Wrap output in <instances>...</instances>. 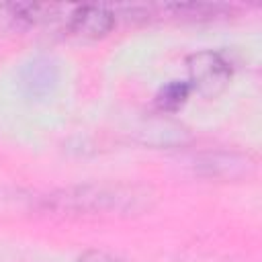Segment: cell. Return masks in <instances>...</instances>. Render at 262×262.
<instances>
[{
    "label": "cell",
    "mask_w": 262,
    "mask_h": 262,
    "mask_svg": "<svg viewBox=\"0 0 262 262\" xmlns=\"http://www.w3.org/2000/svg\"><path fill=\"white\" fill-rule=\"evenodd\" d=\"M45 207L78 215H133L149 209V194L135 184H86L49 194Z\"/></svg>",
    "instance_id": "6da1fadb"
},
{
    "label": "cell",
    "mask_w": 262,
    "mask_h": 262,
    "mask_svg": "<svg viewBox=\"0 0 262 262\" xmlns=\"http://www.w3.org/2000/svg\"><path fill=\"white\" fill-rule=\"evenodd\" d=\"M188 86L205 98L221 94L231 80V63L221 51L203 49L186 57Z\"/></svg>",
    "instance_id": "7a4b0ae2"
},
{
    "label": "cell",
    "mask_w": 262,
    "mask_h": 262,
    "mask_svg": "<svg viewBox=\"0 0 262 262\" xmlns=\"http://www.w3.org/2000/svg\"><path fill=\"white\" fill-rule=\"evenodd\" d=\"M117 23V14L111 6L98 4H84V6H66L63 16L59 20L61 31L70 37L96 41L106 37Z\"/></svg>",
    "instance_id": "3957f363"
},
{
    "label": "cell",
    "mask_w": 262,
    "mask_h": 262,
    "mask_svg": "<svg viewBox=\"0 0 262 262\" xmlns=\"http://www.w3.org/2000/svg\"><path fill=\"white\" fill-rule=\"evenodd\" d=\"M192 170L199 176L205 178H219V180H239L248 178L256 162L248 154L239 151H225V149H215V151H201L190 160Z\"/></svg>",
    "instance_id": "277c9868"
},
{
    "label": "cell",
    "mask_w": 262,
    "mask_h": 262,
    "mask_svg": "<svg viewBox=\"0 0 262 262\" xmlns=\"http://www.w3.org/2000/svg\"><path fill=\"white\" fill-rule=\"evenodd\" d=\"M61 80V70L59 63L53 55H35L31 57L18 74V84L20 90L35 100L47 98L53 94Z\"/></svg>",
    "instance_id": "5b68a950"
},
{
    "label": "cell",
    "mask_w": 262,
    "mask_h": 262,
    "mask_svg": "<svg viewBox=\"0 0 262 262\" xmlns=\"http://www.w3.org/2000/svg\"><path fill=\"white\" fill-rule=\"evenodd\" d=\"M162 12L176 16V18H188V20H211L217 16H225L231 12V6L225 4H207V2H182V4H164L160 6Z\"/></svg>",
    "instance_id": "8992f818"
},
{
    "label": "cell",
    "mask_w": 262,
    "mask_h": 262,
    "mask_svg": "<svg viewBox=\"0 0 262 262\" xmlns=\"http://www.w3.org/2000/svg\"><path fill=\"white\" fill-rule=\"evenodd\" d=\"M190 92L192 90H190L186 80H172L166 86H162L160 92L156 94V108L160 113H164V115L166 113H174L186 102Z\"/></svg>",
    "instance_id": "52a82bcc"
},
{
    "label": "cell",
    "mask_w": 262,
    "mask_h": 262,
    "mask_svg": "<svg viewBox=\"0 0 262 262\" xmlns=\"http://www.w3.org/2000/svg\"><path fill=\"white\" fill-rule=\"evenodd\" d=\"M78 262H123V260L115 258L113 254L100 252V250H90V252L82 254V256L78 258Z\"/></svg>",
    "instance_id": "ba28073f"
}]
</instances>
